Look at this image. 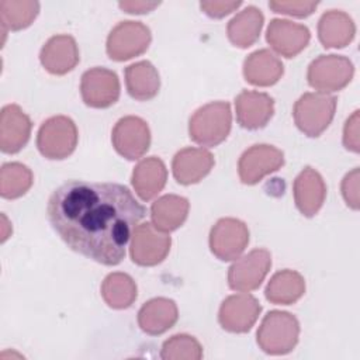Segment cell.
Instances as JSON below:
<instances>
[{
    "instance_id": "obj_30",
    "label": "cell",
    "mask_w": 360,
    "mask_h": 360,
    "mask_svg": "<svg viewBox=\"0 0 360 360\" xmlns=\"http://www.w3.org/2000/svg\"><path fill=\"white\" fill-rule=\"evenodd\" d=\"M32 181L34 176L28 166L18 162L4 163L0 170V194L7 200L18 198L31 188Z\"/></svg>"
},
{
    "instance_id": "obj_35",
    "label": "cell",
    "mask_w": 360,
    "mask_h": 360,
    "mask_svg": "<svg viewBox=\"0 0 360 360\" xmlns=\"http://www.w3.org/2000/svg\"><path fill=\"white\" fill-rule=\"evenodd\" d=\"M359 111L356 110L346 121L343 128V145L346 149L357 153L360 150V141H359Z\"/></svg>"
},
{
    "instance_id": "obj_20",
    "label": "cell",
    "mask_w": 360,
    "mask_h": 360,
    "mask_svg": "<svg viewBox=\"0 0 360 360\" xmlns=\"http://www.w3.org/2000/svg\"><path fill=\"white\" fill-rule=\"evenodd\" d=\"M292 191L295 205L305 217L318 214L326 197V186L322 176L309 166L295 177Z\"/></svg>"
},
{
    "instance_id": "obj_7",
    "label": "cell",
    "mask_w": 360,
    "mask_h": 360,
    "mask_svg": "<svg viewBox=\"0 0 360 360\" xmlns=\"http://www.w3.org/2000/svg\"><path fill=\"white\" fill-rule=\"evenodd\" d=\"M150 30L139 21L117 24L107 38V55L117 62H124L142 55L150 44Z\"/></svg>"
},
{
    "instance_id": "obj_8",
    "label": "cell",
    "mask_w": 360,
    "mask_h": 360,
    "mask_svg": "<svg viewBox=\"0 0 360 360\" xmlns=\"http://www.w3.org/2000/svg\"><path fill=\"white\" fill-rule=\"evenodd\" d=\"M249 243V229L236 218H221L211 228L210 249L224 262L238 259Z\"/></svg>"
},
{
    "instance_id": "obj_3",
    "label": "cell",
    "mask_w": 360,
    "mask_h": 360,
    "mask_svg": "<svg viewBox=\"0 0 360 360\" xmlns=\"http://www.w3.org/2000/svg\"><path fill=\"white\" fill-rule=\"evenodd\" d=\"M300 336V323L285 311H270L257 329V345L267 354L290 353Z\"/></svg>"
},
{
    "instance_id": "obj_6",
    "label": "cell",
    "mask_w": 360,
    "mask_h": 360,
    "mask_svg": "<svg viewBox=\"0 0 360 360\" xmlns=\"http://www.w3.org/2000/svg\"><path fill=\"white\" fill-rule=\"evenodd\" d=\"M353 73L354 68L349 58L340 55H321L309 63L307 79L309 86L319 93H330L346 87Z\"/></svg>"
},
{
    "instance_id": "obj_32",
    "label": "cell",
    "mask_w": 360,
    "mask_h": 360,
    "mask_svg": "<svg viewBox=\"0 0 360 360\" xmlns=\"http://www.w3.org/2000/svg\"><path fill=\"white\" fill-rule=\"evenodd\" d=\"M160 357L165 360H200L202 347L195 338L180 333L163 343Z\"/></svg>"
},
{
    "instance_id": "obj_29",
    "label": "cell",
    "mask_w": 360,
    "mask_h": 360,
    "mask_svg": "<svg viewBox=\"0 0 360 360\" xmlns=\"http://www.w3.org/2000/svg\"><path fill=\"white\" fill-rule=\"evenodd\" d=\"M136 284L125 273H111L101 284V297L114 309H125L136 300Z\"/></svg>"
},
{
    "instance_id": "obj_5",
    "label": "cell",
    "mask_w": 360,
    "mask_h": 360,
    "mask_svg": "<svg viewBox=\"0 0 360 360\" xmlns=\"http://www.w3.org/2000/svg\"><path fill=\"white\" fill-rule=\"evenodd\" d=\"M76 145L77 128L69 117H51L38 129L37 146L41 155L48 159H65L73 153Z\"/></svg>"
},
{
    "instance_id": "obj_18",
    "label": "cell",
    "mask_w": 360,
    "mask_h": 360,
    "mask_svg": "<svg viewBox=\"0 0 360 360\" xmlns=\"http://www.w3.org/2000/svg\"><path fill=\"white\" fill-rule=\"evenodd\" d=\"M39 60L51 75L62 76L79 62V48L73 37L62 34L49 38L41 49Z\"/></svg>"
},
{
    "instance_id": "obj_24",
    "label": "cell",
    "mask_w": 360,
    "mask_h": 360,
    "mask_svg": "<svg viewBox=\"0 0 360 360\" xmlns=\"http://www.w3.org/2000/svg\"><path fill=\"white\" fill-rule=\"evenodd\" d=\"M354 34V22L345 11L329 10L319 18L318 37L325 48H345L352 42Z\"/></svg>"
},
{
    "instance_id": "obj_4",
    "label": "cell",
    "mask_w": 360,
    "mask_h": 360,
    "mask_svg": "<svg viewBox=\"0 0 360 360\" xmlns=\"http://www.w3.org/2000/svg\"><path fill=\"white\" fill-rule=\"evenodd\" d=\"M335 110V96L328 93H305L295 101L292 117L301 132L316 138L332 122Z\"/></svg>"
},
{
    "instance_id": "obj_17",
    "label": "cell",
    "mask_w": 360,
    "mask_h": 360,
    "mask_svg": "<svg viewBox=\"0 0 360 360\" xmlns=\"http://www.w3.org/2000/svg\"><path fill=\"white\" fill-rule=\"evenodd\" d=\"M235 110L240 127L260 129L274 114V100L267 93L243 90L235 98Z\"/></svg>"
},
{
    "instance_id": "obj_11",
    "label": "cell",
    "mask_w": 360,
    "mask_h": 360,
    "mask_svg": "<svg viewBox=\"0 0 360 360\" xmlns=\"http://www.w3.org/2000/svg\"><path fill=\"white\" fill-rule=\"evenodd\" d=\"M114 149L128 160L142 158L150 145V131L148 124L135 115H128L115 124L111 134Z\"/></svg>"
},
{
    "instance_id": "obj_19",
    "label": "cell",
    "mask_w": 360,
    "mask_h": 360,
    "mask_svg": "<svg viewBox=\"0 0 360 360\" xmlns=\"http://www.w3.org/2000/svg\"><path fill=\"white\" fill-rule=\"evenodd\" d=\"M212 166V153L202 148H184L174 155L172 162L173 176L183 186L198 183L211 172Z\"/></svg>"
},
{
    "instance_id": "obj_23",
    "label": "cell",
    "mask_w": 360,
    "mask_h": 360,
    "mask_svg": "<svg viewBox=\"0 0 360 360\" xmlns=\"http://www.w3.org/2000/svg\"><path fill=\"white\" fill-rule=\"evenodd\" d=\"M167 180V170L165 163L156 158L142 159L132 172V186L136 194L143 200L149 201L156 197L165 187Z\"/></svg>"
},
{
    "instance_id": "obj_10",
    "label": "cell",
    "mask_w": 360,
    "mask_h": 360,
    "mask_svg": "<svg viewBox=\"0 0 360 360\" xmlns=\"http://www.w3.org/2000/svg\"><path fill=\"white\" fill-rule=\"evenodd\" d=\"M172 239L160 232L153 224L143 222L136 225L131 240V259L139 266H156L163 262L170 250Z\"/></svg>"
},
{
    "instance_id": "obj_2",
    "label": "cell",
    "mask_w": 360,
    "mask_h": 360,
    "mask_svg": "<svg viewBox=\"0 0 360 360\" xmlns=\"http://www.w3.org/2000/svg\"><path fill=\"white\" fill-rule=\"evenodd\" d=\"M232 125L231 105L214 101L200 107L188 121L191 141L201 146H217L226 139Z\"/></svg>"
},
{
    "instance_id": "obj_26",
    "label": "cell",
    "mask_w": 360,
    "mask_h": 360,
    "mask_svg": "<svg viewBox=\"0 0 360 360\" xmlns=\"http://www.w3.org/2000/svg\"><path fill=\"white\" fill-rule=\"evenodd\" d=\"M125 84L132 98L146 101L158 94L160 79L156 68L150 62L141 60L125 69Z\"/></svg>"
},
{
    "instance_id": "obj_1",
    "label": "cell",
    "mask_w": 360,
    "mask_h": 360,
    "mask_svg": "<svg viewBox=\"0 0 360 360\" xmlns=\"http://www.w3.org/2000/svg\"><path fill=\"white\" fill-rule=\"evenodd\" d=\"M52 229L75 252L104 266H115L145 208L128 187L117 183L68 180L49 197Z\"/></svg>"
},
{
    "instance_id": "obj_12",
    "label": "cell",
    "mask_w": 360,
    "mask_h": 360,
    "mask_svg": "<svg viewBox=\"0 0 360 360\" xmlns=\"http://www.w3.org/2000/svg\"><path fill=\"white\" fill-rule=\"evenodd\" d=\"M284 165V155L273 145L259 143L246 149L239 158L238 172L242 183L256 184L264 176Z\"/></svg>"
},
{
    "instance_id": "obj_14",
    "label": "cell",
    "mask_w": 360,
    "mask_h": 360,
    "mask_svg": "<svg viewBox=\"0 0 360 360\" xmlns=\"http://www.w3.org/2000/svg\"><path fill=\"white\" fill-rule=\"evenodd\" d=\"M262 312V305L250 294L229 295L218 312L219 325L232 333H245L252 329Z\"/></svg>"
},
{
    "instance_id": "obj_33",
    "label": "cell",
    "mask_w": 360,
    "mask_h": 360,
    "mask_svg": "<svg viewBox=\"0 0 360 360\" xmlns=\"http://www.w3.org/2000/svg\"><path fill=\"white\" fill-rule=\"evenodd\" d=\"M269 7L274 13L294 15V17H308L315 11L318 7V1H302V0H292V1H269Z\"/></svg>"
},
{
    "instance_id": "obj_28",
    "label": "cell",
    "mask_w": 360,
    "mask_h": 360,
    "mask_svg": "<svg viewBox=\"0 0 360 360\" xmlns=\"http://www.w3.org/2000/svg\"><path fill=\"white\" fill-rule=\"evenodd\" d=\"M305 292L304 277L294 270L277 271L266 287V298L278 305H290L298 301Z\"/></svg>"
},
{
    "instance_id": "obj_15",
    "label": "cell",
    "mask_w": 360,
    "mask_h": 360,
    "mask_svg": "<svg viewBox=\"0 0 360 360\" xmlns=\"http://www.w3.org/2000/svg\"><path fill=\"white\" fill-rule=\"evenodd\" d=\"M309 30L290 20L273 18L267 27L266 39L270 46L285 58L297 56L309 42Z\"/></svg>"
},
{
    "instance_id": "obj_16",
    "label": "cell",
    "mask_w": 360,
    "mask_h": 360,
    "mask_svg": "<svg viewBox=\"0 0 360 360\" xmlns=\"http://www.w3.org/2000/svg\"><path fill=\"white\" fill-rule=\"evenodd\" d=\"M31 120L17 105L7 104L0 112V149L4 153H17L28 142L31 135Z\"/></svg>"
},
{
    "instance_id": "obj_27",
    "label": "cell",
    "mask_w": 360,
    "mask_h": 360,
    "mask_svg": "<svg viewBox=\"0 0 360 360\" xmlns=\"http://www.w3.org/2000/svg\"><path fill=\"white\" fill-rule=\"evenodd\" d=\"M263 21L262 11L255 6H248L228 22L226 34L229 41L238 48H249L259 39Z\"/></svg>"
},
{
    "instance_id": "obj_36",
    "label": "cell",
    "mask_w": 360,
    "mask_h": 360,
    "mask_svg": "<svg viewBox=\"0 0 360 360\" xmlns=\"http://www.w3.org/2000/svg\"><path fill=\"white\" fill-rule=\"evenodd\" d=\"M240 4V1H201L200 7L207 15L212 18H222L235 11Z\"/></svg>"
},
{
    "instance_id": "obj_21",
    "label": "cell",
    "mask_w": 360,
    "mask_h": 360,
    "mask_svg": "<svg viewBox=\"0 0 360 360\" xmlns=\"http://www.w3.org/2000/svg\"><path fill=\"white\" fill-rule=\"evenodd\" d=\"M179 318L177 305L169 298L149 300L138 312V325L148 335H162L169 330Z\"/></svg>"
},
{
    "instance_id": "obj_25",
    "label": "cell",
    "mask_w": 360,
    "mask_h": 360,
    "mask_svg": "<svg viewBox=\"0 0 360 360\" xmlns=\"http://www.w3.org/2000/svg\"><path fill=\"white\" fill-rule=\"evenodd\" d=\"M188 200L176 194L158 198L150 207L152 224L160 232H172L180 228L188 215Z\"/></svg>"
},
{
    "instance_id": "obj_22",
    "label": "cell",
    "mask_w": 360,
    "mask_h": 360,
    "mask_svg": "<svg viewBox=\"0 0 360 360\" xmlns=\"http://www.w3.org/2000/svg\"><path fill=\"white\" fill-rule=\"evenodd\" d=\"M283 73L281 60L269 49L255 51L243 62V76L253 86H271L280 80Z\"/></svg>"
},
{
    "instance_id": "obj_13",
    "label": "cell",
    "mask_w": 360,
    "mask_h": 360,
    "mask_svg": "<svg viewBox=\"0 0 360 360\" xmlns=\"http://www.w3.org/2000/svg\"><path fill=\"white\" fill-rule=\"evenodd\" d=\"M82 98L93 108H107L120 97V80L115 72L105 68H93L83 73L80 83Z\"/></svg>"
},
{
    "instance_id": "obj_37",
    "label": "cell",
    "mask_w": 360,
    "mask_h": 360,
    "mask_svg": "<svg viewBox=\"0 0 360 360\" xmlns=\"http://www.w3.org/2000/svg\"><path fill=\"white\" fill-rule=\"evenodd\" d=\"M159 4V1H121L118 6L129 14H143L152 11Z\"/></svg>"
},
{
    "instance_id": "obj_31",
    "label": "cell",
    "mask_w": 360,
    "mask_h": 360,
    "mask_svg": "<svg viewBox=\"0 0 360 360\" xmlns=\"http://www.w3.org/2000/svg\"><path fill=\"white\" fill-rule=\"evenodd\" d=\"M39 11L38 1H0V20L1 25L11 31H20L31 25Z\"/></svg>"
},
{
    "instance_id": "obj_9",
    "label": "cell",
    "mask_w": 360,
    "mask_h": 360,
    "mask_svg": "<svg viewBox=\"0 0 360 360\" xmlns=\"http://www.w3.org/2000/svg\"><path fill=\"white\" fill-rule=\"evenodd\" d=\"M271 267V255L266 249H253L238 259L228 270V284L232 290L249 292L260 287Z\"/></svg>"
},
{
    "instance_id": "obj_34",
    "label": "cell",
    "mask_w": 360,
    "mask_h": 360,
    "mask_svg": "<svg viewBox=\"0 0 360 360\" xmlns=\"http://www.w3.org/2000/svg\"><path fill=\"white\" fill-rule=\"evenodd\" d=\"M342 195L352 210H359V167H354L342 180Z\"/></svg>"
}]
</instances>
